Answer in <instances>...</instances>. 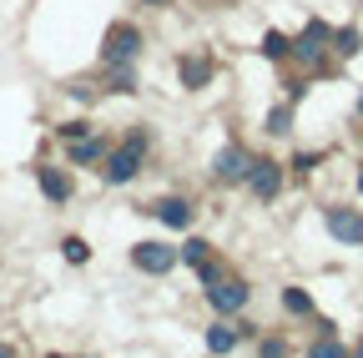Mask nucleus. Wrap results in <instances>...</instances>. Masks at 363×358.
<instances>
[{"label": "nucleus", "instance_id": "0eeeda50", "mask_svg": "<svg viewBox=\"0 0 363 358\" xmlns=\"http://www.w3.org/2000/svg\"><path fill=\"white\" fill-rule=\"evenodd\" d=\"M247 167H252V157L242 147H222L217 162H212V172L222 177V182H247Z\"/></svg>", "mask_w": 363, "mask_h": 358}, {"label": "nucleus", "instance_id": "39448f33", "mask_svg": "<svg viewBox=\"0 0 363 358\" xmlns=\"http://www.w3.org/2000/svg\"><path fill=\"white\" fill-rule=\"evenodd\" d=\"M207 303H212L217 313H238V308H247V283H238V278H217V283L207 288Z\"/></svg>", "mask_w": 363, "mask_h": 358}, {"label": "nucleus", "instance_id": "4be33fe9", "mask_svg": "<svg viewBox=\"0 0 363 358\" xmlns=\"http://www.w3.org/2000/svg\"><path fill=\"white\" fill-rule=\"evenodd\" d=\"M0 358H16V353H11V348H6V343H0Z\"/></svg>", "mask_w": 363, "mask_h": 358}, {"label": "nucleus", "instance_id": "9d476101", "mask_svg": "<svg viewBox=\"0 0 363 358\" xmlns=\"http://www.w3.org/2000/svg\"><path fill=\"white\" fill-rule=\"evenodd\" d=\"M40 192L51 197V202H66V197H71V182H66V172H56V167H40Z\"/></svg>", "mask_w": 363, "mask_h": 358}, {"label": "nucleus", "instance_id": "dca6fc26", "mask_svg": "<svg viewBox=\"0 0 363 358\" xmlns=\"http://www.w3.org/2000/svg\"><path fill=\"white\" fill-rule=\"evenodd\" d=\"M308 358H348V348L333 343V338H323V343H313V348H308Z\"/></svg>", "mask_w": 363, "mask_h": 358}, {"label": "nucleus", "instance_id": "9b49d317", "mask_svg": "<svg viewBox=\"0 0 363 358\" xmlns=\"http://www.w3.org/2000/svg\"><path fill=\"white\" fill-rule=\"evenodd\" d=\"M182 81H187V86H207V81H212V61L187 56V61H182Z\"/></svg>", "mask_w": 363, "mask_h": 358}, {"label": "nucleus", "instance_id": "393cba45", "mask_svg": "<svg viewBox=\"0 0 363 358\" xmlns=\"http://www.w3.org/2000/svg\"><path fill=\"white\" fill-rule=\"evenodd\" d=\"M358 187H363V172H358Z\"/></svg>", "mask_w": 363, "mask_h": 358}, {"label": "nucleus", "instance_id": "5701e85b", "mask_svg": "<svg viewBox=\"0 0 363 358\" xmlns=\"http://www.w3.org/2000/svg\"><path fill=\"white\" fill-rule=\"evenodd\" d=\"M358 116H363V96H358Z\"/></svg>", "mask_w": 363, "mask_h": 358}, {"label": "nucleus", "instance_id": "6e6552de", "mask_svg": "<svg viewBox=\"0 0 363 358\" xmlns=\"http://www.w3.org/2000/svg\"><path fill=\"white\" fill-rule=\"evenodd\" d=\"M328 233L338 242H363V217L353 207H328Z\"/></svg>", "mask_w": 363, "mask_h": 358}, {"label": "nucleus", "instance_id": "b1692460", "mask_svg": "<svg viewBox=\"0 0 363 358\" xmlns=\"http://www.w3.org/2000/svg\"><path fill=\"white\" fill-rule=\"evenodd\" d=\"M147 6H162V0H147Z\"/></svg>", "mask_w": 363, "mask_h": 358}, {"label": "nucleus", "instance_id": "a211bd4d", "mask_svg": "<svg viewBox=\"0 0 363 358\" xmlns=\"http://www.w3.org/2000/svg\"><path fill=\"white\" fill-rule=\"evenodd\" d=\"M61 252H66V262H86V257H91V247H86L81 237H66V242H61Z\"/></svg>", "mask_w": 363, "mask_h": 358}, {"label": "nucleus", "instance_id": "f3484780", "mask_svg": "<svg viewBox=\"0 0 363 358\" xmlns=\"http://www.w3.org/2000/svg\"><path fill=\"white\" fill-rule=\"evenodd\" d=\"M288 126H293V111H288V106H278V111L267 116V131H272V137H283Z\"/></svg>", "mask_w": 363, "mask_h": 358}, {"label": "nucleus", "instance_id": "7ed1b4c3", "mask_svg": "<svg viewBox=\"0 0 363 358\" xmlns=\"http://www.w3.org/2000/svg\"><path fill=\"white\" fill-rule=\"evenodd\" d=\"M323 51H328V26H323V21H308V30L293 40V56L308 61V66H318V61H323Z\"/></svg>", "mask_w": 363, "mask_h": 358}, {"label": "nucleus", "instance_id": "4468645a", "mask_svg": "<svg viewBox=\"0 0 363 358\" xmlns=\"http://www.w3.org/2000/svg\"><path fill=\"white\" fill-rule=\"evenodd\" d=\"M283 308L298 313V318H308V313H313V298H308L303 288H283Z\"/></svg>", "mask_w": 363, "mask_h": 358}, {"label": "nucleus", "instance_id": "a878e982", "mask_svg": "<svg viewBox=\"0 0 363 358\" xmlns=\"http://www.w3.org/2000/svg\"><path fill=\"white\" fill-rule=\"evenodd\" d=\"M358 358H363V343H358Z\"/></svg>", "mask_w": 363, "mask_h": 358}, {"label": "nucleus", "instance_id": "412c9836", "mask_svg": "<svg viewBox=\"0 0 363 358\" xmlns=\"http://www.w3.org/2000/svg\"><path fill=\"white\" fill-rule=\"evenodd\" d=\"M283 353H288V348H283L278 338H272V343H262V358H283Z\"/></svg>", "mask_w": 363, "mask_h": 358}, {"label": "nucleus", "instance_id": "423d86ee", "mask_svg": "<svg viewBox=\"0 0 363 358\" xmlns=\"http://www.w3.org/2000/svg\"><path fill=\"white\" fill-rule=\"evenodd\" d=\"M131 262L142 267V273H172L177 252H172V247H162V242H136V247H131Z\"/></svg>", "mask_w": 363, "mask_h": 358}, {"label": "nucleus", "instance_id": "aec40b11", "mask_svg": "<svg viewBox=\"0 0 363 358\" xmlns=\"http://www.w3.org/2000/svg\"><path fill=\"white\" fill-rule=\"evenodd\" d=\"M333 40H338V56H353V51H358V30H353V26H348V30H338Z\"/></svg>", "mask_w": 363, "mask_h": 358}, {"label": "nucleus", "instance_id": "6ab92c4d", "mask_svg": "<svg viewBox=\"0 0 363 358\" xmlns=\"http://www.w3.org/2000/svg\"><path fill=\"white\" fill-rule=\"evenodd\" d=\"M182 262H192V267H202V262H207V242H197V237H192L187 247H182Z\"/></svg>", "mask_w": 363, "mask_h": 358}, {"label": "nucleus", "instance_id": "20e7f679", "mask_svg": "<svg viewBox=\"0 0 363 358\" xmlns=\"http://www.w3.org/2000/svg\"><path fill=\"white\" fill-rule=\"evenodd\" d=\"M247 187H252V197L272 202V197H278V187H283V167H278V162H252V167H247Z\"/></svg>", "mask_w": 363, "mask_h": 358}, {"label": "nucleus", "instance_id": "f03ea898", "mask_svg": "<svg viewBox=\"0 0 363 358\" xmlns=\"http://www.w3.org/2000/svg\"><path fill=\"white\" fill-rule=\"evenodd\" d=\"M136 51H142V30H136V26H111L106 30V46H101L106 66H131Z\"/></svg>", "mask_w": 363, "mask_h": 358}, {"label": "nucleus", "instance_id": "f8f14e48", "mask_svg": "<svg viewBox=\"0 0 363 358\" xmlns=\"http://www.w3.org/2000/svg\"><path fill=\"white\" fill-rule=\"evenodd\" d=\"M101 152H106L101 137H76V142H71V162H81V167H86V162H96Z\"/></svg>", "mask_w": 363, "mask_h": 358}, {"label": "nucleus", "instance_id": "2eb2a0df", "mask_svg": "<svg viewBox=\"0 0 363 358\" xmlns=\"http://www.w3.org/2000/svg\"><path fill=\"white\" fill-rule=\"evenodd\" d=\"M288 51H293V40H283L278 30H267V35H262V56L278 61V56H288Z\"/></svg>", "mask_w": 363, "mask_h": 358}, {"label": "nucleus", "instance_id": "f257e3e1", "mask_svg": "<svg viewBox=\"0 0 363 358\" xmlns=\"http://www.w3.org/2000/svg\"><path fill=\"white\" fill-rule=\"evenodd\" d=\"M142 157H147V131H131V137L106 157V182H111V187L131 182V177L142 172Z\"/></svg>", "mask_w": 363, "mask_h": 358}, {"label": "nucleus", "instance_id": "1a4fd4ad", "mask_svg": "<svg viewBox=\"0 0 363 358\" xmlns=\"http://www.w3.org/2000/svg\"><path fill=\"white\" fill-rule=\"evenodd\" d=\"M162 222H167V228H192V207L187 202H182V197H162L157 207H152Z\"/></svg>", "mask_w": 363, "mask_h": 358}, {"label": "nucleus", "instance_id": "ddd939ff", "mask_svg": "<svg viewBox=\"0 0 363 358\" xmlns=\"http://www.w3.org/2000/svg\"><path fill=\"white\" fill-rule=\"evenodd\" d=\"M207 348H212V353H233V348H238V328H227V323L207 328Z\"/></svg>", "mask_w": 363, "mask_h": 358}]
</instances>
